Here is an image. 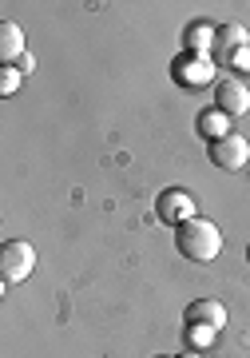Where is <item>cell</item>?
Instances as JSON below:
<instances>
[{
	"mask_svg": "<svg viewBox=\"0 0 250 358\" xmlns=\"http://www.w3.org/2000/svg\"><path fill=\"white\" fill-rule=\"evenodd\" d=\"M0 56H4L8 64L24 56V28L13 24V20H4V24H0Z\"/></svg>",
	"mask_w": 250,
	"mask_h": 358,
	"instance_id": "8fae6325",
	"label": "cell"
},
{
	"mask_svg": "<svg viewBox=\"0 0 250 358\" xmlns=\"http://www.w3.org/2000/svg\"><path fill=\"white\" fill-rule=\"evenodd\" d=\"M247 263H250V243H247Z\"/></svg>",
	"mask_w": 250,
	"mask_h": 358,
	"instance_id": "2e32d148",
	"label": "cell"
},
{
	"mask_svg": "<svg viewBox=\"0 0 250 358\" xmlns=\"http://www.w3.org/2000/svg\"><path fill=\"white\" fill-rule=\"evenodd\" d=\"M179 358H203V355H195V350H187V355H179Z\"/></svg>",
	"mask_w": 250,
	"mask_h": 358,
	"instance_id": "9a60e30c",
	"label": "cell"
},
{
	"mask_svg": "<svg viewBox=\"0 0 250 358\" xmlns=\"http://www.w3.org/2000/svg\"><path fill=\"white\" fill-rule=\"evenodd\" d=\"M16 68H20V72H24V76H28V72H32V68H36V60H32V56H28V52H24V56H20V60H16Z\"/></svg>",
	"mask_w": 250,
	"mask_h": 358,
	"instance_id": "5bb4252c",
	"label": "cell"
},
{
	"mask_svg": "<svg viewBox=\"0 0 250 358\" xmlns=\"http://www.w3.org/2000/svg\"><path fill=\"white\" fill-rule=\"evenodd\" d=\"M183 48H187L191 56H207V52H214V28L207 24V20H195V24L183 32Z\"/></svg>",
	"mask_w": 250,
	"mask_h": 358,
	"instance_id": "30bf717a",
	"label": "cell"
},
{
	"mask_svg": "<svg viewBox=\"0 0 250 358\" xmlns=\"http://www.w3.org/2000/svg\"><path fill=\"white\" fill-rule=\"evenodd\" d=\"M175 247L179 255L191 259V263H214L219 251H223V231L214 227L211 219H187L183 227H175Z\"/></svg>",
	"mask_w": 250,
	"mask_h": 358,
	"instance_id": "6da1fadb",
	"label": "cell"
},
{
	"mask_svg": "<svg viewBox=\"0 0 250 358\" xmlns=\"http://www.w3.org/2000/svg\"><path fill=\"white\" fill-rule=\"evenodd\" d=\"M183 322L187 327H203V331L219 334L226 327V307L219 299H191L187 310H183Z\"/></svg>",
	"mask_w": 250,
	"mask_h": 358,
	"instance_id": "5b68a950",
	"label": "cell"
},
{
	"mask_svg": "<svg viewBox=\"0 0 250 358\" xmlns=\"http://www.w3.org/2000/svg\"><path fill=\"white\" fill-rule=\"evenodd\" d=\"M195 131H199L203 140L219 143L223 136H230V115L219 112V108H207V112H199V120H195Z\"/></svg>",
	"mask_w": 250,
	"mask_h": 358,
	"instance_id": "9c48e42d",
	"label": "cell"
},
{
	"mask_svg": "<svg viewBox=\"0 0 250 358\" xmlns=\"http://www.w3.org/2000/svg\"><path fill=\"white\" fill-rule=\"evenodd\" d=\"M247 159H250L247 136H235V131H230V136H223L219 143H211V164L223 167V171H242Z\"/></svg>",
	"mask_w": 250,
	"mask_h": 358,
	"instance_id": "8992f818",
	"label": "cell"
},
{
	"mask_svg": "<svg viewBox=\"0 0 250 358\" xmlns=\"http://www.w3.org/2000/svg\"><path fill=\"white\" fill-rule=\"evenodd\" d=\"M214 108L226 112L230 120H235V115H247V108H250L247 84H242V80H219V84H214Z\"/></svg>",
	"mask_w": 250,
	"mask_h": 358,
	"instance_id": "ba28073f",
	"label": "cell"
},
{
	"mask_svg": "<svg viewBox=\"0 0 250 358\" xmlns=\"http://www.w3.org/2000/svg\"><path fill=\"white\" fill-rule=\"evenodd\" d=\"M171 76L183 88H207V84H214V60L211 56H191V52H183V56H175V64H171Z\"/></svg>",
	"mask_w": 250,
	"mask_h": 358,
	"instance_id": "3957f363",
	"label": "cell"
},
{
	"mask_svg": "<svg viewBox=\"0 0 250 358\" xmlns=\"http://www.w3.org/2000/svg\"><path fill=\"white\" fill-rule=\"evenodd\" d=\"M32 271H36V251H32V243L8 239V243L0 247V275H4V282H24Z\"/></svg>",
	"mask_w": 250,
	"mask_h": 358,
	"instance_id": "7a4b0ae2",
	"label": "cell"
},
{
	"mask_svg": "<svg viewBox=\"0 0 250 358\" xmlns=\"http://www.w3.org/2000/svg\"><path fill=\"white\" fill-rule=\"evenodd\" d=\"M226 68H250V48H242V52H238V56H235V60H230Z\"/></svg>",
	"mask_w": 250,
	"mask_h": 358,
	"instance_id": "4fadbf2b",
	"label": "cell"
},
{
	"mask_svg": "<svg viewBox=\"0 0 250 358\" xmlns=\"http://www.w3.org/2000/svg\"><path fill=\"white\" fill-rule=\"evenodd\" d=\"M155 215H159L167 227H183L187 219H195V195L183 192V187H167V192L155 199Z\"/></svg>",
	"mask_w": 250,
	"mask_h": 358,
	"instance_id": "277c9868",
	"label": "cell"
},
{
	"mask_svg": "<svg viewBox=\"0 0 250 358\" xmlns=\"http://www.w3.org/2000/svg\"><path fill=\"white\" fill-rule=\"evenodd\" d=\"M242 48H250V36L242 24H219L214 28V64H230Z\"/></svg>",
	"mask_w": 250,
	"mask_h": 358,
	"instance_id": "52a82bcc",
	"label": "cell"
},
{
	"mask_svg": "<svg viewBox=\"0 0 250 358\" xmlns=\"http://www.w3.org/2000/svg\"><path fill=\"white\" fill-rule=\"evenodd\" d=\"M20 80H24V72L16 64H4L0 68V96H13L16 88H20Z\"/></svg>",
	"mask_w": 250,
	"mask_h": 358,
	"instance_id": "7c38bea8",
	"label": "cell"
}]
</instances>
